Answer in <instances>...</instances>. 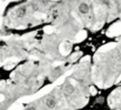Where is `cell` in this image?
<instances>
[{
    "instance_id": "1",
    "label": "cell",
    "mask_w": 121,
    "mask_h": 110,
    "mask_svg": "<svg viewBox=\"0 0 121 110\" xmlns=\"http://www.w3.org/2000/svg\"><path fill=\"white\" fill-rule=\"evenodd\" d=\"M57 90H53L49 94H46L42 98L38 99L42 110H57L59 106V94Z\"/></svg>"
},
{
    "instance_id": "2",
    "label": "cell",
    "mask_w": 121,
    "mask_h": 110,
    "mask_svg": "<svg viewBox=\"0 0 121 110\" xmlns=\"http://www.w3.org/2000/svg\"><path fill=\"white\" fill-rule=\"evenodd\" d=\"M61 92H62L63 96L67 100H75L79 96L77 88L68 80H66L65 83L63 84V86L61 88Z\"/></svg>"
},
{
    "instance_id": "3",
    "label": "cell",
    "mask_w": 121,
    "mask_h": 110,
    "mask_svg": "<svg viewBox=\"0 0 121 110\" xmlns=\"http://www.w3.org/2000/svg\"><path fill=\"white\" fill-rule=\"evenodd\" d=\"M92 11V7L88 1H80L77 5V12L81 16H90Z\"/></svg>"
},
{
    "instance_id": "4",
    "label": "cell",
    "mask_w": 121,
    "mask_h": 110,
    "mask_svg": "<svg viewBox=\"0 0 121 110\" xmlns=\"http://www.w3.org/2000/svg\"><path fill=\"white\" fill-rule=\"evenodd\" d=\"M23 110H42V109L40 107L39 102H38V100H37V101H35V102L30 103L28 106H26Z\"/></svg>"
}]
</instances>
